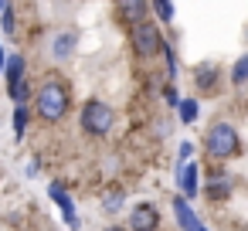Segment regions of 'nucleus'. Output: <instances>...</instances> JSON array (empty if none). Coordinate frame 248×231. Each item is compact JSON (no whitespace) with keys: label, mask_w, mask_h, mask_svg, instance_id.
<instances>
[{"label":"nucleus","mask_w":248,"mask_h":231,"mask_svg":"<svg viewBox=\"0 0 248 231\" xmlns=\"http://www.w3.org/2000/svg\"><path fill=\"white\" fill-rule=\"evenodd\" d=\"M68 102H72V95H68V82L58 78V75L45 78L41 89H38V95H34V109H38V116H41L45 123H58V119H65Z\"/></svg>","instance_id":"f257e3e1"},{"label":"nucleus","mask_w":248,"mask_h":231,"mask_svg":"<svg viewBox=\"0 0 248 231\" xmlns=\"http://www.w3.org/2000/svg\"><path fill=\"white\" fill-rule=\"evenodd\" d=\"M238 133H234V126H228V123H214L211 129H207V139H204V150L214 156V160H228V156H234L238 153Z\"/></svg>","instance_id":"f03ea898"},{"label":"nucleus","mask_w":248,"mask_h":231,"mask_svg":"<svg viewBox=\"0 0 248 231\" xmlns=\"http://www.w3.org/2000/svg\"><path fill=\"white\" fill-rule=\"evenodd\" d=\"M112 123H116L112 106H106V102H99V99H89V102L82 106V129H85L89 136H106V133L112 129Z\"/></svg>","instance_id":"7ed1b4c3"},{"label":"nucleus","mask_w":248,"mask_h":231,"mask_svg":"<svg viewBox=\"0 0 248 231\" xmlns=\"http://www.w3.org/2000/svg\"><path fill=\"white\" fill-rule=\"evenodd\" d=\"M129 41H133V51L140 55V58H153L156 51H160V28L156 24H150V21H140V24H133V31H129Z\"/></svg>","instance_id":"20e7f679"},{"label":"nucleus","mask_w":248,"mask_h":231,"mask_svg":"<svg viewBox=\"0 0 248 231\" xmlns=\"http://www.w3.org/2000/svg\"><path fill=\"white\" fill-rule=\"evenodd\" d=\"M160 224V211L153 204H136L133 214H129V228L133 231H156Z\"/></svg>","instance_id":"39448f33"},{"label":"nucleus","mask_w":248,"mask_h":231,"mask_svg":"<svg viewBox=\"0 0 248 231\" xmlns=\"http://www.w3.org/2000/svg\"><path fill=\"white\" fill-rule=\"evenodd\" d=\"M146 0H116V17L123 21V24H140V21H146Z\"/></svg>","instance_id":"423d86ee"},{"label":"nucleus","mask_w":248,"mask_h":231,"mask_svg":"<svg viewBox=\"0 0 248 231\" xmlns=\"http://www.w3.org/2000/svg\"><path fill=\"white\" fill-rule=\"evenodd\" d=\"M197 163H190V160H184L180 163V170H177V184H180V190H184V197H197Z\"/></svg>","instance_id":"0eeeda50"},{"label":"nucleus","mask_w":248,"mask_h":231,"mask_svg":"<svg viewBox=\"0 0 248 231\" xmlns=\"http://www.w3.org/2000/svg\"><path fill=\"white\" fill-rule=\"evenodd\" d=\"M48 194H51V197H55V204L62 207V214H65V221H68V228H78V217H75V207H72V197L65 194V187H62V184L55 180V184L48 187Z\"/></svg>","instance_id":"6e6552de"},{"label":"nucleus","mask_w":248,"mask_h":231,"mask_svg":"<svg viewBox=\"0 0 248 231\" xmlns=\"http://www.w3.org/2000/svg\"><path fill=\"white\" fill-rule=\"evenodd\" d=\"M75 45H78V31H65V34H58V38H55V45H51V55H55L58 62H65V58H72Z\"/></svg>","instance_id":"1a4fd4ad"},{"label":"nucleus","mask_w":248,"mask_h":231,"mask_svg":"<svg viewBox=\"0 0 248 231\" xmlns=\"http://www.w3.org/2000/svg\"><path fill=\"white\" fill-rule=\"evenodd\" d=\"M173 214H177V221H180L184 231H197V228H201L197 217H194V211L187 207V197H177V200H173Z\"/></svg>","instance_id":"9d476101"},{"label":"nucleus","mask_w":248,"mask_h":231,"mask_svg":"<svg viewBox=\"0 0 248 231\" xmlns=\"http://www.w3.org/2000/svg\"><path fill=\"white\" fill-rule=\"evenodd\" d=\"M4 75H7V85L21 82V78H24V55H11V58L4 62Z\"/></svg>","instance_id":"9b49d317"},{"label":"nucleus","mask_w":248,"mask_h":231,"mask_svg":"<svg viewBox=\"0 0 248 231\" xmlns=\"http://www.w3.org/2000/svg\"><path fill=\"white\" fill-rule=\"evenodd\" d=\"M228 190H231V180H228V177H214V180L207 184V197H211V200L228 197Z\"/></svg>","instance_id":"f8f14e48"},{"label":"nucleus","mask_w":248,"mask_h":231,"mask_svg":"<svg viewBox=\"0 0 248 231\" xmlns=\"http://www.w3.org/2000/svg\"><path fill=\"white\" fill-rule=\"evenodd\" d=\"M197 85H204V89H214V82H217V68L214 65H197Z\"/></svg>","instance_id":"ddd939ff"},{"label":"nucleus","mask_w":248,"mask_h":231,"mask_svg":"<svg viewBox=\"0 0 248 231\" xmlns=\"http://www.w3.org/2000/svg\"><path fill=\"white\" fill-rule=\"evenodd\" d=\"M28 119H31V109H28V102H17V109H14V133H17V136H24V129H28Z\"/></svg>","instance_id":"4468645a"},{"label":"nucleus","mask_w":248,"mask_h":231,"mask_svg":"<svg viewBox=\"0 0 248 231\" xmlns=\"http://www.w3.org/2000/svg\"><path fill=\"white\" fill-rule=\"evenodd\" d=\"M248 82V55H241L231 68V85H245Z\"/></svg>","instance_id":"2eb2a0df"},{"label":"nucleus","mask_w":248,"mask_h":231,"mask_svg":"<svg viewBox=\"0 0 248 231\" xmlns=\"http://www.w3.org/2000/svg\"><path fill=\"white\" fill-rule=\"evenodd\" d=\"M7 92H11V99L14 102H28V95H31V89H28V82L21 78V82H14V85H7Z\"/></svg>","instance_id":"dca6fc26"},{"label":"nucleus","mask_w":248,"mask_h":231,"mask_svg":"<svg viewBox=\"0 0 248 231\" xmlns=\"http://www.w3.org/2000/svg\"><path fill=\"white\" fill-rule=\"evenodd\" d=\"M14 24H17V17H14V7L7 4L0 11V28H4V34H14Z\"/></svg>","instance_id":"f3484780"},{"label":"nucleus","mask_w":248,"mask_h":231,"mask_svg":"<svg viewBox=\"0 0 248 231\" xmlns=\"http://www.w3.org/2000/svg\"><path fill=\"white\" fill-rule=\"evenodd\" d=\"M153 11L160 14V21H163V24H170V21H173V4H170V0H153Z\"/></svg>","instance_id":"a211bd4d"},{"label":"nucleus","mask_w":248,"mask_h":231,"mask_svg":"<svg viewBox=\"0 0 248 231\" xmlns=\"http://www.w3.org/2000/svg\"><path fill=\"white\" fill-rule=\"evenodd\" d=\"M177 106H180V119H184V123H194V119H197V102H194V99H184V102H177Z\"/></svg>","instance_id":"6ab92c4d"},{"label":"nucleus","mask_w":248,"mask_h":231,"mask_svg":"<svg viewBox=\"0 0 248 231\" xmlns=\"http://www.w3.org/2000/svg\"><path fill=\"white\" fill-rule=\"evenodd\" d=\"M102 207H106L109 214H112V211H119V207H123V190H109V194H106V200H102Z\"/></svg>","instance_id":"aec40b11"},{"label":"nucleus","mask_w":248,"mask_h":231,"mask_svg":"<svg viewBox=\"0 0 248 231\" xmlns=\"http://www.w3.org/2000/svg\"><path fill=\"white\" fill-rule=\"evenodd\" d=\"M167 102H170V106H177V102H180V95H177V89H167Z\"/></svg>","instance_id":"412c9836"},{"label":"nucleus","mask_w":248,"mask_h":231,"mask_svg":"<svg viewBox=\"0 0 248 231\" xmlns=\"http://www.w3.org/2000/svg\"><path fill=\"white\" fill-rule=\"evenodd\" d=\"M4 62H7V55H4V48H0V75H4Z\"/></svg>","instance_id":"4be33fe9"},{"label":"nucleus","mask_w":248,"mask_h":231,"mask_svg":"<svg viewBox=\"0 0 248 231\" xmlns=\"http://www.w3.org/2000/svg\"><path fill=\"white\" fill-rule=\"evenodd\" d=\"M7 4H11V0H0V11H4V7H7Z\"/></svg>","instance_id":"5701e85b"},{"label":"nucleus","mask_w":248,"mask_h":231,"mask_svg":"<svg viewBox=\"0 0 248 231\" xmlns=\"http://www.w3.org/2000/svg\"><path fill=\"white\" fill-rule=\"evenodd\" d=\"M109 231H123V228H109Z\"/></svg>","instance_id":"b1692460"},{"label":"nucleus","mask_w":248,"mask_h":231,"mask_svg":"<svg viewBox=\"0 0 248 231\" xmlns=\"http://www.w3.org/2000/svg\"><path fill=\"white\" fill-rule=\"evenodd\" d=\"M197 231H204V228H197Z\"/></svg>","instance_id":"393cba45"},{"label":"nucleus","mask_w":248,"mask_h":231,"mask_svg":"<svg viewBox=\"0 0 248 231\" xmlns=\"http://www.w3.org/2000/svg\"><path fill=\"white\" fill-rule=\"evenodd\" d=\"M245 38H248V34H245Z\"/></svg>","instance_id":"a878e982"}]
</instances>
